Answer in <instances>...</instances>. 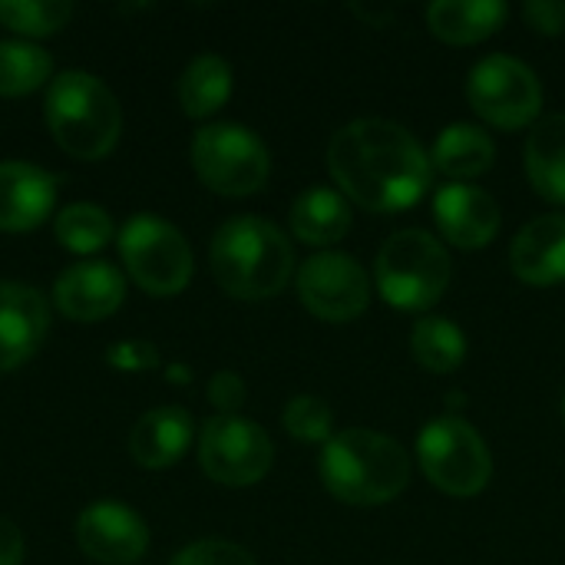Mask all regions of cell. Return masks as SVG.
Instances as JSON below:
<instances>
[{"instance_id": "1", "label": "cell", "mask_w": 565, "mask_h": 565, "mask_svg": "<svg viewBox=\"0 0 565 565\" xmlns=\"http://www.w3.org/2000/svg\"><path fill=\"white\" fill-rule=\"evenodd\" d=\"M334 182L371 212L417 205L434 179V162L411 129L391 119H358L334 132L328 146Z\"/></svg>"}, {"instance_id": "2", "label": "cell", "mask_w": 565, "mask_h": 565, "mask_svg": "<svg viewBox=\"0 0 565 565\" xmlns=\"http://www.w3.org/2000/svg\"><path fill=\"white\" fill-rule=\"evenodd\" d=\"M209 265L225 295L262 301L288 285L295 271V248L278 225L255 215H238L212 235Z\"/></svg>"}, {"instance_id": "3", "label": "cell", "mask_w": 565, "mask_h": 565, "mask_svg": "<svg viewBox=\"0 0 565 565\" xmlns=\"http://www.w3.org/2000/svg\"><path fill=\"white\" fill-rule=\"evenodd\" d=\"M321 483L351 507H381L397 500L411 483L407 450L377 430H344L321 450Z\"/></svg>"}, {"instance_id": "4", "label": "cell", "mask_w": 565, "mask_h": 565, "mask_svg": "<svg viewBox=\"0 0 565 565\" xmlns=\"http://www.w3.org/2000/svg\"><path fill=\"white\" fill-rule=\"evenodd\" d=\"M43 116L56 146L73 159H103L119 142L122 109L113 89L86 70H66L50 83Z\"/></svg>"}, {"instance_id": "5", "label": "cell", "mask_w": 565, "mask_h": 565, "mask_svg": "<svg viewBox=\"0 0 565 565\" xmlns=\"http://www.w3.org/2000/svg\"><path fill=\"white\" fill-rule=\"evenodd\" d=\"M377 291L401 311H427L450 285V255L424 228L391 235L374 262Z\"/></svg>"}, {"instance_id": "6", "label": "cell", "mask_w": 565, "mask_h": 565, "mask_svg": "<svg viewBox=\"0 0 565 565\" xmlns=\"http://www.w3.org/2000/svg\"><path fill=\"white\" fill-rule=\"evenodd\" d=\"M119 258L129 278L156 298L179 295L192 281V248L185 235L149 212L119 228Z\"/></svg>"}, {"instance_id": "7", "label": "cell", "mask_w": 565, "mask_h": 565, "mask_svg": "<svg viewBox=\"0 0 565 565\" xmlns=\"http://www.w3.org/2000/svg\"><path fill=\"white\" fill-rule=\"evenodd\" d=\"M192 166L218 195H252L271 172L265 142L238 122L202 126L192 139Z\"/></svg>"}, {"instance_id": "8", "label": "cell", "mask_w": 565, "mask_h": 565, "mask_svg": "<svg viewBox=\"0 0 565 565\" xmlns=\"http://www.w3.org/2000/svg\"><path fill=\"white\" fill-rule=\"evenodd\" d=\"M424 477L450 497H477L493 477L487 440L460 417L430 420L417 440Z\"/></svg>"}, {"instance_id": "9", "label": "cell", "mask_w": 565, "mask_h": 565, "mask_svg": "<svg viewBox=\"0 0 565 565\" xmlns=\"http://www.w3.org/2000/svg\"><path fill=\"white\" fill-rule=\"evenodd\" d=\"M467 96L477 116L500 129L530 126L540 119L543 109V86L536 73L523 60H513L507 53H493L473 66Z\"/></svg>"}, {"instance_id": "10", "label": "cell", "mask_w": 565, "mask_h": 565, "mask_svg": "<svg viewBox=\"0 0 565 565\" xmlns=\"http://www.w3.org/2000/svg\"><path fill=\"white\" fill-rule=\"evenodd\" d=\"M199 463L205 477L222 487H252L268 477L275 463V447L258 424L238 414H218L205 420L199 434Z\"/></svg>"}, {"instance_id": "11", "label": "cell", "mask_w": 565, "mask_h": 565, "mask_svg": "<svg viewBox=\"0 0 565 565\" xmlns=\"http://www.w3.org/2000/svg\"><path fill=\"white\" fill-rule=\"evenodd\" d=\"M298 298L321 321H354L371 301V281L351 255L321 252L301 265Z\"/></svg>"}, {"instance_id": "12", "label": "cell", "mask_w": 565, "mask_h": 565, "mask_svg": "<svg viewBox=\"0 0 565 565\" xmlns=\"http://www.w3.org/2000/svg\"><path fill=\"white\" fill-rule=\"evenodd\" d=\"M76 546L103 565L136 563L149 546L142 516L116 500H96L76 516Z\"/></svg>"}, {"instance_id": "13", "label": "cell", "mask_w": 565, "mask_h": 565, "mask_svg": "<svg viewBox=\"0 0 565 565\" xmlns=\"http://www.w3.org/2000/svg\"><path fill=\"white\" fill-rule=\"evenodd\" d=\"M50 328L46 298L23 281H0V374L26 364Z\"/></svg>"}, {"instance_id": "14", "label": "cell", "mask_w": 565, "mask_h": 565, "mask_svg": "<svg viewBox=\"0 0 565 565\" xmlns=\"http://www.w3.org/2000/svg\"><path fill=\"white\" fill-rule=\"evenodd\" d=\"M122 298H126V278L109 262L70 265L53 285V301L60 315L83 324L109 318L122 305Z\"/></svg>"}, {"instance_id": "15", "label": "cell", "mask_w": 565, "mask_h": 565, "mask_svg": "<svg viewBox=\"0 0 565 565\" xmlns=\"http://www.w3.org/2000/svg\"><path fill=\"white\" fill-rule=\"evenodd\" d=\"M434 218H437L440 235L447 242H454L457 248H483L500 232L497 199L467 182H450V185L437 189Z\"/></svg>"}, {"instance_id": "16", "label": "cell", "mask_w": 565, "mask_h": 565, "mask_svg": "<svg viewBox=\"0 0 565 565\" xmlns=\"http://www.w3.org/2000/svg\"><path fill=\"white\" fill-rule=\"evenodd\" d=\"M56 179L30 162H0V232H30L50 218Z\"/></svg>"}, {"instance_id": "17", "label": "cell", "mask_w": 565, "mask_h": 565, "mask_svg": "<svg viewBox=\"0 0 565 565\" xmlns=\"http://www.w3.org/2000/svg\"><path fill=\"white\" fill-rule=\"evenodd\" d=\"M192 417L182 407L146 411L129 430V457L146 470H166L192 447Z\"/></svg>"}, {"instance_id": "18", "label": "cell", "mask_w": 565, "mask_h": 565, "mask_svg": "<svg viewBox=\"0 0 565 565\" xmlns=\"http://www.w3.org/2000/svg\"><path fill=\"white\" fill-rule=\"evenodd\" d=\"M510 265L526 285H559L565 281V212L530 222L510 248Z\"/></svg>"}, {"instance_id": "19", "label": "cell", "mask_w": 565, "mask_h": 565, "mask_svg": "<svg viewBox=\"0 0 565 565\" xmlns=\"http://www.w3.org/2000/svg\"><path fill=\"white\" fill-rule=\"evenodd\" d=\"M507 20V3L500 0H437L427 10L430 33L447 43H480L497 33Z\"/></svg>"}, {"instance_id": "20", "label": "cell", "mask_w": 565, "mask_h": 565, "mask_svg": "<svg viewBox=\"0 0 565 565\" xmlns=\"http://www.w3.org/2000/svg\"><path fill=\"white\" fill-rule=\"evenodd\" d=\"M526 172L543 199L565 205V113L543 116L533 126L526 142Z\"/></svg>"}, {"instance_id": "21", "label": "cell", "mask_w": 565, "mask_h": 565, "mask_svg": "<svg viewBox=\"0 0 565 565\" xmlns=\"http://www.w3.org/2000/svg\"><path fill=\"white\" fill-rule=\"evenodd\" d=\"M351 228V209L344 195L328 185L301 192L291 205V232L308 245H334Z\"/></svg>"}, {"instance_id": "22", "label": "cell", "mask_w": 565, "mask_h": 565, "mask_svg": "<svg viewBox=\"0 0 565 565\" xmlns=\"http://www.w3.org/2000/svg\"><path fill=\"white\" fill-rule=\"evenodd\" d=\"M493 156H497V146L493 139L480 129V126H470V122H454L447 126L437 142H434V169H440L444 175L463 182V179H477L483 175L490 166H493Z\"/></svg>"}, {"instance_id": "23", "label": "cell", "mask_w": 565, "mask_h": 565, "mask_svg": "<svg viewBox=\"0 0 565 565\" xmlns=\"http://www.w3.org/2000/svg\"><path fill=\"white\" fill-rule=\"evenodd\" d=\"M232 96V66L218 53L195 56L179 76V103L192 119H205L218 113Z\"/></svg>"}, {"instance_id": "24", "label": "cell", "mask_w": 565, "mask_h": 565, "mask_svg": "<svg viewBox=\"0 0 565 565\" xmlns=\"http://www.w3.org/2000/svg\"><path fill=\"white\" fill-rule=\"evenodd\" d=\"M411 351L420 367L450 374L467 361V334L447 318H420L411 334Z\"/></svg>"}, {"instance_id": "25", "label": "cell", "mask_w": 565, "mask_h": 565, "mask_svg": "<svg viewBox=\"0 0 565 565\" xmlns=\"http://www.w3.org/2000/svg\"><path fill=\"white\" fill-rule=\"evenodd\" d=\"M53 60L26 40H0V96H23L50 79Z\"/></svg>"}, {"instance_id": "26", "label": "cell", "mask_w": 565, "mask_h": 565, "mask_svg": "<svg viewBox=\"0 0 565 565\" xmlns=\"http://www.w3.org/2000/svg\"><path fill=\"white\" fill-rule=\"evenodd\" d=\"M53 232H56V238H60V245L66 252L93 255L113 238V218L106 215V209H99L93 202H76V205H66L56 215Z\"/></svg>"}, {"instance_id": "27", "label": "cell", "mask_w": 565, "mask_h": 565, "mask_svg": "<svg viewBox=\"0 0 565 565\" xmlns=\"http://www.w3.org/2000/svg\"><path fill=\"white\" fill-rule=\"evenodd\" d=\"M73 17L66 0H0V23L23 36H50Z\"/></svg>"}, {"instance_id": "28", "label": "cell", "mask_w": 565, "mask_h": 565, "mask_svg": "<svg viewBox=\"0 0 565 565\" xmlns=\"http://www.w3.org/2000/svg\"><path fill=\"white\" fill-rule=\"evenodd\" d=\"M285 430L295 437V440H305V444H328L331 440V430H334V414L331 407L315 397V394H298L288 401L285 414Z\"/></svg>"}, {"instance_id": "29", "label": "cell", "mask_w": 565, "mask_h": 565, "mask_svg": "<svg viewBox=\"0 0 565 565\" xmlns=\"http://www.w3.org/2000/svg\"><path fill=\"white\" fill-rule=\"evenodd\" d=\"M169 565H255L252 553L225 543V540H202L185 546L182 553H175V559Z\"/></svg>"}, {"instance_id": "30", "label": "cell", "mask_w": 565, "mask_h": 565, "mask_svg": "<svg viewBox=\"0 0 565 565\" xmlns=\"http://www.w3.org/2000/svg\"><path fill=\"white\" fill-rule=\"evenodd\" d=\"M106 364L116 371H149L159 364V351L149 341H116L106 351Z\"/></svg>"}, {"instance_id": "31", "label": "cell", "mask_w": 565, "mask_h": 565, "mask_svg": "<svg viewBox=\"0 0 565 565\" xmlns=\"http://www.w3.org/2000/svg\"><path fill=\"white\" fill-rule=\"evenodd\" d=\"M209 401L222 417H232L245 404V381L235 371H218L209 381Z\"/></svg>"}, {"instance_id": "32", "label": "cell", "mask_w": 565, "mask_h": 565, "mask_svg": "<svg viewBox=\"0 0 565 565\" xmlns=\"http://www.w3.org/2000/svg\"><path fill=\"white\" fill-rule=\"evenodd\" d=\"M523 13L536 33L556 36L565 30V3H559V0H530L523 7Z\"/></svg>"}, {"instance_id": "33", "label": "cell", "mask_w": 565, "mask_h": 565, "mask_svg": "<svg viewBox=\"0 0 565 565\" xmlns=\"http://www.w3.org/2000/svg\"><path fill=\"white\" fill-rule=\"evenodd\" d=\"M23 556H26L23 533L17 530V523L0 516V565H23Z\"/></svg>"}, {"instance_id": "34", "label": "cell", "mask_w": 565, "mask_h": 565, "mask_svg": "<svg viewBox=\"0 0 565 565\" xmlns=\"http://www.w3.org/2000/svg\"><path fill=\"white\" fill-rule=\"evenodd\" d=\"M563 424H565V394H563Z\"/></svg>"}]
</instances>
